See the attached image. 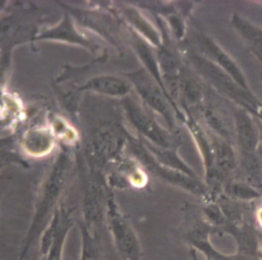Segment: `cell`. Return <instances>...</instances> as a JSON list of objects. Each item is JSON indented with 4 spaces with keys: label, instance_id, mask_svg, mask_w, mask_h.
<instances>
[{
    "label": "cell",
    "instance_id": "cell-1",
    "mask_svg": "<svg viewBox=\"0 0 262 260\" xmlns=\"http://www.w3.org/2000/svg\"><path fill=\"white\" fill-rule=\"evenodd\" d=\"M69 168V156L66 153H60L38 191L32 219L23 240L17 260L27 258L35 242L39 241L53 214L60 206L59 202L67 184Z\"/></svg>",
    "mask_w": 262,
    "mask_h": 260
},
{
    "label": "cell",
    "instance_id": "cell-2",
    "mask_svg": "<svg viewBox=\"0 0 262 260\" xmlns=\"http://www.w3.org/2000/svg\"><path fill=\"white\" fill-rule=\"evenodd\" d=\"M140 97L142 104L150 112L160 115L167 124L168 130L175 129L177 121L183 124L184 113L172 101L167 92L143 68L125 75Z\"/></svg>",
    "mask_w": 262,
    "mask_h": 260
},
{
    "label": "cell",
    "instance_id": "cell-3",
    "mask_svg": "<svg viewBox=\"0 0 262 260\" xmlns=\"http://www.w3.org/2000/svg\"><path fill=\"white\" fill-rule=\"evenodd\" d=\"M105 223L114 247L122 260H142L140 240L113 194H107Z\"/></svg>",
    "mask_w": 262,
    "mask_h": 260
},
{
    "label": "cell",
    "instance_id": "cell-4",
    "mask_svg": "<svg viewBox=\"0 0 262 260\" xmlns=\"http://www.w3.org/2000/svg\"><path fill=\"white\" fill-rule=\"evenodd\" d=\"M122 104L127 120L145 141L164 148L179 146L178 139L171 131L163 128L142 103L128 95L122 99Z\"/></svg>",
    "mask_w": 262,
    "mask_h": 260
},
{
    "label": "cell",
    "instance_id": "cell-5",
    "mask_svg": "<svg viewBox=\"0 0 262 260\" xmlns=\"http://www.w3.org/2000/svg\"><path fill=\"white\" fill-rule=\"evenodd\" d=\"M193 37L199 50L196 53L204 56L218 69L224 72L229 78L232 79L236 85H238L245 91L253 92L248 84L246 76L244 75L238 64L225 50H223L218 45V43H216L211 37L204 33H198Z\"/></svg>",
    "mask_w": 262,
    "mask_h": 260
},
{
    "label": "cell",
    "instance_id": "cell-6",
    "mask_svg": "<svg viewBox=\"0 0 262 260\" xmlns=\"http://www.w3.org/2000/svg\"><path fill=\"white\" fill-rule=\"evenodd\" d=\"M193 224L188 231L186 239L189 248L204 254L206 260H262L260 256L250 255L236 251L234 254H225L218 251L210 241V234L214 232V228L207 223L204 218Z\"/></svg>",
    "mask_w": 262,
    "mask_h": 260
},
{
    "label": "cell",
    "instance_id": "cell-7",
    "mask_svg": "<svg viewBox=\"0 0 262 260\" xmlns=\"http://www.w3.org/2000/svg\"><path fill=\"white\" fill-rule=\"evenodd\" d=\"M235 129V147L239 155L259 154L262 146L256 118L245 109L235 105L232 111Z\"/></svg>",
    "mask_w": 262,
    "mask_h": 260
},
{
    "label": "cell",
    "instance_id": "cell-8",
    "mask_svg": "<svg viewBox=\"0 0 262 260\" xmlns=\"http://www.w3.org/2000/svg\"><path fill=\"white\" fill-rule=\"evenodd\" d=\"M200 122L214 135L235 145V129L232 115L216 103L205 101L198 112Z\"/></svg>",
    "mask_w": 262,
    "mask_h": 260
},
{
    "label": "cell",
    "instance_id": "cell-9",
    "mask_svg": "<svg viewBox=\"0 0 262 260\" xmlns=\"http://www.w3.org/2000/svg\"><path fill=\"white\" fill-rule=\"evenodd\" d=\"M34 39L37 41L52 40L66 42L82 46L88 50L96 51V45L77 30L72 17L67 12L57 25L43 29L34 37Z\"/></svg>",
    "mask_w": 262,
    "mask_h": 260
},
{
    "label": "cell",
    "instance_id": "cell-10",
    "mask_svg": "<svg viewBox=\"0 0 262 260\" xmlns=\"http://www.w3.org/2000/svg\"><path fill=\"white\" fill-rule=\"evenodd\" d=\"M132 89L131 83L126 77L122 78L117 75L102 74L88 79L80 90L91 91L94 93L112 96V97H126L130 94Z\"/></svg>",
    "mask_w": 262,
    "mask_h": 260
},
{
    "label": "cell",
    "instance_id": "cell-11",
    "mask_svg": "<svg viewBox=\"0 0 262 260\" xmlns=\"http://www.w3.org/2000/svg\"><path fill=\"white\" fill-rule=\"evenodd\" d=\"M122 15L131 26V31L141 37L152 47L159 49L164 45L165 39L163 34L136 8H124Z\"/></svg>",
    "mask_w": 262,
    "mask_h": 260
},
{
    "label": "cell",
    "instance_id": "cell-12",
    "mask_svg": "<svg viewBox=\"0 0 262 260\" xmlns=\"http://www.w3.org/2000/svg\"><path fill=\"white\" fill-rule=\"evenodd\" d=\"M230 21L249 50L262 62V28L254 25L238 13H233Z\"/></svg>",
    "mask_w": 262,
    "mask_h": 260
},
{
    "label": "cell",
    "instance_id": "cell-13",
    "mask_svg": "<svg viewBox=\"0 0 262 260\" xmlns=\"http://www.w3.org/2000/svg\"><path fill=\"white\" fill-rule=\"evenodd\" d=\"M143 143L160 165H162L168 169L182 172L192 178L200 179L198 174L178 155V153H177L178 146L164 148V147L156 146L145 140L143 141Z\"/></svg>",
    "mask_w": 262,
    "mask_h": 260
},
{
    "label": "cell",
    "instance_id": "cell-14",
    "mask_svg": "<svg viewBox=\"0 0 262 260\" xmlns=\"http://www.w3.org/2000/svg\"><path fill=\"white\" fill-rule=\"evenodd\" d=\"M81 249L79 260H105L100 234L91 230L84 222H79Z\"/></svg>",
    "mask_w": 262,
    "mask_h": 260
},
{
    "label": "cell",
    "instance_id": "cell-15",
    "mask_svg": "<svg viewBox=\"0 0 262 260\" xmlns=\"http://www.w3.org/2000/svg\"><path fill=\"white\" fill-rule=\"evenodd\" d=\"M229 200L234 202H252L262 198V192L250 184L237 179H229L222 188V193Z\"/></svg>",
    "mask_w": 262,
    "mask_h": 260
},
{
    "label": "cell",
    "instance_id": "cell-16",
    "mask_svg": "<svg viewBox=\"0 0 262 260\" xmlns=\"http://www.w3.org/2000/svg\"><path fill=\"white\" fill-rule=\"evenodd\" d=\"M51 144L52 138L50 134L41 129L28 132L24 142L26 149L33 155H42L44 153L46 154L50 149Z\"/></svg>",
    "mask_w": 262,
    "mask_h": 260
},
{
    "label": "cell",
    "instance_id": "cell-17",
    "mask_svg": "<svg viewBox=\"0 0 262 260\" xmlns=\"http://www.w3.org/2000/svg\"><path fill=\"white\" fill-rule=\"evenodd\" d=\"M231 101L234 105L241 106L252 114L257 120L262 122V101L259 100L253 92L239 91Z\"/></svg>",
    "mask_w": 262,
    "mask_h": 260
},
{
    "label": "cell",
    "instance_id": "cell-18",
    "mask_svg": "<svg viewBox=\"0 0 262 260\" xmlns=\"http://www.w3.org/2000/svg\"><path fill=\"white\" fill-rule=\"evenodd\" d=\"M256 220L259 224V226L262 228V208H259L256 212Z\"/></svg>",
    "mask_w": 262,
    "mask_h": 260
},
{
    "label": "cell",
    "instance_id": "cell-19",
    "mask_svg": "<svg viewBox=\"0 0 262 260\" xmlns=\"http://www.w3.org/2000/svg\"><path fill=\"white\" fill-rule=\"evenodd\" d=\"M189 256H190V260H200L198 258V255H196V251L192 248H189Z\"/></svg>",
    "mask_w": 262,
    "mask_h": 260
},
{
    "label": "cell",
    "instance_id": "cell-20",
    "mask_svg": "<svg viewBox=\"0 0 262 260\" xmlns=\"http://www.w3.org/2000/svg\"><path fill=\"white\" fill-rule=\"evenodd\" d=\"M257 124H258V127H259V131H260V136H261V143H262V122H260L259 120H257Z\"/></svg>",
    "mask_w": 262,
    "mask_h": 260
},
{
    "label": "cell",
    "instance_id": "cell-21",
    "mask_svg": "<svg viewBox=\"0 0 262 260\" xmlns=\"http://www.w3.org/2000/svg\"><path fill=\"white\" fill-rule=\"evenodd\" d=\"M5 4H6V1H0V11L5 7Z\"/></svg>",
    "mask_w": 262,
    "mask_h": 260
},
{
    "label": "cell",
    "instance_id": "cell-22",
    "mask_svg": "<svg viewBox=\"0 0 262 260\" xmlns=\"http://www.w3.org/2000/svg\"><path fill=\"white\" fill-rule=\"evenodd\" d=\"M59 260H62V258H61V259H59Z\"/></svg>",
    "mask_w": 262,
    "mask_h": 260
}]
</instances>
